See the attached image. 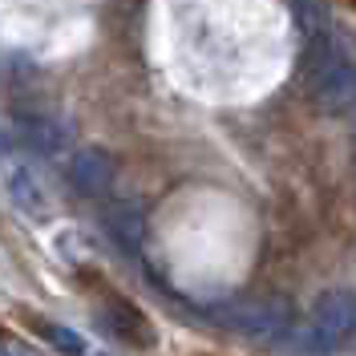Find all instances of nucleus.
<instances>
[{
	"label": "nucleus",
	"instance_id": "1",
	"mask_svg": "<svg viewBox=\"0 0 356 356\" xmlns=\"http://www.w3.org/2000/svg\"><path fill=\"white\" fill-rule=\"evenodd\" d=\"M308 97L324 113H344L356 106V61L328 37H316L308 49Z\"/></svg>",
	"mask_w": 356,
	"mask_h": 356
},
{
	"label": "nucleus",
	"instance_id": "2",
	"mask_svg": "<svg viewBox=\"0 0 356 356\" xmlns=\"http://www.w3.org/2000/svg\"><path fill=\"white\" fill-rule=\"evenodd\" d=\"M356 332V296L348 288H332L324 296H316L312 304V320L304 324V332L291 340V348L308 356L332 353L336 344H344Z\"/></svg>",
	"mask_w": 356,
	"mask_h": 356
},
{
	"label": "nucleus",
	"instance_id": "3",
	"mask_svg": "<svg viewBox=\"0 0 356 356\" xmlns=\"http://www.w3.org/2000/svg\"><path fill=\"white\" fill-rule=\"evenodd\" d=\"M291 8H296V21L304 24L308 33H316V37H320V29H324V21H328L324 4H320V0H291Z\"/></svg>",
	"mask_w": 356,
	"mask_h": 356
},
{
	"label": "nucleus",
	"instance_id": "4",
	"mask_svg": "<svg viewBox=\"0 0 356 356\" xmlns=\"http://www.w3.org/2000/svg\"><path fill=\"white\" fill-rule=\"evenodd\" d=\"M353 4H356V0H353Z\"/></svg>",
	"mask_w": 356,
	"mask_h": 356
}]
</instances>
